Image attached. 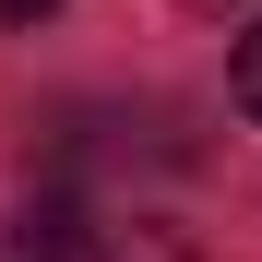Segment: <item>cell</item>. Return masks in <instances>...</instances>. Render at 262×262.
I'll return each mask as SVG.
<instances>
[{
    "mask_svg": "<svg viewBox=\"0 0 262 262\" xmlns=\"http://www.w3.org/2000/svg\"><path fill=\"white\" fill-rule=\"evenodd\" d=\"M191 12H238V0H191Z\"/></svg>",
    "mask_w": 262,
    "mask_h": 262,
    "instance_id": "cell-4",
    "label": "cell"
},
{
    "mask_svg": "<svg viewBox=\"0 0 262 262\" xmlns=\"http://www.w3.org/2000/svg\"><path fill=\"white\" fill-rule=\"evenodd\" d=\"M0 262H96V250H83V238H12Z\"/></svg>",
    "mask_w": 262,
    "mask_h": 262,
    "instance_id": "cell-2",
    "label": "cell"
},
{
    "mask_svg": "<svg viewBox=\"0 0 262 262\" xmlns=\"http://www.w3.org/2000/svg\"><path fill=\"white\" fill-rule=\"evenodd\" d=\"M227 96L262 119V12H250V36H238V48H227Z\"/></svg>",
    "mask_w": 262,
    "mask_h": 262,
    "instance_id": "cell-1",
    "label": "cell"
},
{
    "mask_svg": "<svg viewBox=\"0 0 262 262\" xmlns=\"http://www.w3.org/2000/svg\"><path fill=\"white\" fill-rule=\"evenodd\" d=\"M60 12V0H0V24H48Z\"/></svg>",
    "mask_w": 262,
    "mask_h": 262,
    "instance_id": "cell-3",
    "label": "cell"
}]
</instances>
